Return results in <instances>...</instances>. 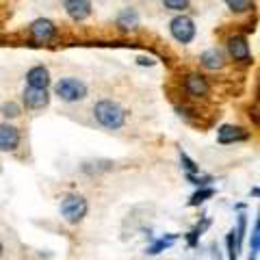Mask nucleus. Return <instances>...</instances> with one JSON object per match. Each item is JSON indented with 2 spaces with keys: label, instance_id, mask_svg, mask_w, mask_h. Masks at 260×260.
Segmentation results:
<instances>
[{
  "label": "nucleus",
  "instance_id": "obj_7",
  "mask_svg": "<svg viewBox=\"0 0 260 260\" xmlns=\"http://www.w3.org/2000/svg\"><path fill=\"white\" fill-rule=\"evenodd\" d=\"M249 139V133L243 130L241 126H230L225 124L217 130V141L221 145H230V143H237V141H247Z\"/></svg>",
  "mask_w": 260,
  "mask_h": 260
},
{
  "label": "nucleus",
  "instance_id": "obj_21",
  "mask_svg": "<svg viewBox=\"0 0 260 260\" xmlns=\"http://www.w3.org/2000/svg\"><path fill=\"white\" fill-rule=\"evenodd\" d=\"M0 111H3V115H5V117H11V119L20 115V107H18L15 102H5Z\"/></svg>",
  "mask_w": 260,
  "mask_h": 260
},
{
  "label": "nucleus",
  "instance_id": "obj_16",
  "mask_svg": "<svg viewBox=\"0 0 260 260\" xmlns=\"http://www.w3.org/2000/svg\"><path fill=\"white\" fill-rule=\"evenodd\" d=\"M174 241H176V234H169V237L167 239H158L156 243H154V245L148 249V254H160V251L162 249H167V247H172L174 245Z\"/></svg>",
  "mask_w": 260,
  "mask_h": 260
},
{
  "label": "nucleus",
  "instance_id": "obj_15",
  "mask_svg": "<svg viewBox=\"0 0 260 260\" xmlns=\"http://www.w3.org/2000/svg\"><path fill=\"white\" fill-rule=\"evenodd\" d=\"M228 5V9H232L234 13H245L251 9V5H254V0H223Z\"/></svg>",
  "mask_w": 260,
  "mask_h": 260
},
{
  "label": "nucleus",
  "instance_id": "obj_4",
  "mask_svg": "<svg viewBox=\"0 0 260 260\" xmlns=\"http://www.w3.org/2000/svg\"><path fill=\"white\" fill-rule=\"evenodd\" d=\"M169 32H172V37L178 44H189L195 37V24H193V20L189 18V15L180 13L169 22Z\"/></svg>",
  "mask_w": 260,
  "mask_h": 260
},
{
  "label": "nucleus",
  "instance_id": "obj_17",
  "mask_svg": "<svg viewBox=\"0 0 260 260\" xmlns=\"http://www.w3.org/2000/svg\"><path fill=\"white\" fill-rule=\"evenodd\" d=\"M228 247H230V260H237L239 258V251H241V245L237 241V234H234V230L228 234Z\"/></svg>",
  "mask_w": 260,
  "mask_h": 260
},
{
  "label": "nucleus",
  "instance_id": "obj_20",
  "mask_svg": "<svg viewBox=\"0 0 260 260\" xmlns=\"http://www.w3.org/2000/svg\"><path fill=\"white\" fill-rule=\"evenodd\" d=\"M260 251V223H254V232H251V256H258Z\"/></svg>",
  "mask_w": 260,
  "mask_h": 260
},
{
  "label": "nucleus",
  "instance_id": "obj_9",
  "mask_svg": "<svg viewBox=\"0 0 260 260\" xmlns=\"http://www.w3.org/2000/svg\"><path fill=\"white\" fill-rule=\"evenodd\" d=\"M184 89H186V93H189L191 98H204V95H208L210 85L202 74L193 72V74H189L184 78Z\"/></svg>",
  "mask_w": 260,
  "mask_h": 260
},
{
  "label": "nucleus",
  "instance_id": "obj_19",
  "mask_svg": "<svg viewBox=\"0 0 260 260\" xmlns=\"http://www.w3.org/2000/svg\"><path fill=\"white\" fill-rule=\"evenodd\" d=\"M162 5L172 11H184V9H189L191 0H162Z\"/></svg>",
  "mask_w": 260,
  "mask_h": 260
},
{
  "label": "nucleus",
  "instance_id": "obj_10",
  "mask_svg": "<svg viewBox=\"0 0 260 260\" xmlns=\"http://www.w3.org/2000/svg\"><path fill=\"white\" fill-rule=\"evenodd\" d=\"M48 102H50V95H48L46 89L28 87L26 91H24V104H26V109H30V111L44 109V107H48Z\"/></svg>",
  "mask_w": 260,
  "mask_h": 260
},
{
  "label": "nucleus",
  "instance_id": "obj_5",
  "mask_svg": "<svg viewBox=\"0 0 260 260\" xmlns=\"http://www.w3.org/2000/svg\"><path fill=\"white\" fill-rule=\"evenodd\" d=\"M30 37H32V42L39 44V46L50 44L52 39L56 37V26H54V22L46 20V18L35 20V22L30 24Z\"/></svg>",
  "mask_w": 260,
  "mask_h": 260
},
{
  "label": "nucleus",
  "instance_id": "obj_13",
  "mask_svg": "<svg viewBox=\"0 0 260 260\" xmlns=\"http://www.w3.org/2000/svg\"><path fill=\"white\" fill-rule=\"evenodd\" d=\"M117 28L124 30V32H130V30H137L139 28V13L133 7L124 9L119 15H117Z\"/></svg>",
  "mask_w": 260,
  "mask_h": 260
},
{
  "label": "nucleus",
  "instance_id": "obj_11",
  "mask_svg": "<svg viewBox=\"0 0 260 260\" xmlns=\"http://www.w3.org/2000/svg\"><path fill=\"white\" fill-rule=\"evenodd\" d=\"M65 11L72 20L83 22L91 15V3L89 0H65Z\"/></svg>",
  "mask_w": 260,
  "mask_h": 260
},
{
  "label": "nucleus",
  "instance_id": "obj_3",
  "mask_svg": "<svg viewBox=\"0 0 260 260\" xmlns=\"http://www.w3.org/2000/svg\"><path fill=\"white\" fill-rule=\"evenodd\" d=\"M54 93L61 98L63 102H78L87 95V85L78 78H61L54 85Z\"/></svg>",
  "mask_w": 260,
  "mask_h": 260
},
{
  "label": "nucleus",
  "instance_id": "obj_12",
  "mask_svg": "<svg viewBox=\"0 0 260 260\" xmlns=\"http://www.w3.org/2000/svg\"><path fill=\"white\" fill-rule=\"evenodd\" d=\"M26 83L32 89H48V85H50V72H48L44 65H37V68L28 70Z\"/></svg>",
  "mask_w": 260,
  "mask_h": 260
},
{
  "label": "nucleus",
  "instance_id": "obj_2",
  "mask_svg": "<svg viewBox=\"0 0 260 260\" xmlns=\"http://www.w3.org/2000/svg\"><path fill=\"white\" fill-rule=\"evenodd\" d=\"M87 210H89V206H87V200L83 195H65L63 202H61V215L68 223L83 221Z\"/></svg>",
  "mask_w": 260,
  "mask_h": 260
},
{
  "label": "nucleus",
  "instance_id": "obj_6",
  "mask_svg": "<svg viewBox=\"0 0 260 260\" xmlns=\"http://www.w3.org/2000/svg\"><path fill=\"white\" fill-rule=\"evenodd\" d=\"M228 52H230V56L234 61H239L243 65L251 63V52H249V44L247 39L243 35H232L230 39H228Z\"/></svg>",
  "mask_w": 260,
  "mask_h": 260
},
{
  "label": "nucleus",
  "instance_id": "obj_8",
  "mask_svg": "<svg viewBox=\"0 0 260 260\" xmlns=\"http://www.w3.org/2000/svg\"><path fill=\"white\" fill-rule=\"evenodd\" d=\"M20 145V130L11 124H0V152H13Z\"/></svg>",
  "mask_w": 260,
  "mask_h": 260
},
{
  "label": "nucleus",
  "instance_id": "obj_25",
  "mask_svg": "<svg viewBox=\"0 0 260 260\" xmlns=\"http://www.w3.org/2000/svg\"><path fill=\"white\" fill-rule=\"evenodd\" d=\"M249 260H256V256H249Z\"/></svg>",
  "mask_w": 260,
  "mask_h": 260
},
{
  "label": "nucleus",
  "instance_id": "obj_18",
  "mask_svg": "<svg viewBox=\"0 0 260 260\" xmlns=\"http://www.w3.org/2000/svg\"><path fill=\"white\" fill-rule=\"evenodd\" d=\"M213 195H215V191H213V189H202V191H198V193L193 195L189 204H191V206H200L202 202H206L208 198H213Z\"/></svg>",
  "mask_w": 260,
  "mask_h": 260
},
{
  "label": "nucleus",
  "instance_id": "obj_23",
  "mask_svg": "<svg viewBox=\"0 0 260 260\" xmlns=\"http://www.w3.org/2000/svg\"><path fill=\"white\" fill-rule=\"evenodd\" d=\"M137 61H139V65H154V61L150 59V56H139Z\"/></svg>",
  "mask_w": 260,
  "mask_h": 260
},
{
  "label": "nucleus",
  "instance_id": "obj_1",
  "mask_svg": "<svg viewBox=\"0 0 260 260\" xmlns=\"http://www.w3.org/2000/svg\"><path fill=\"white\" fill-rule=\"evenodd\" d=\"M93 115L98 119V124H102L104 128H109V130H117V128L124 126V121H126L124 109H121L117 102H113V100H100L93 107Z\"/></svg>",
  "mask_w": 260,
  "mask_h": 260
},
{
  "label": "nucleus",
  "instance_id": "obj_14",
  "mask_svg": "<svg viewBox=\"0 0 260 260\" xmlns=\"http://www.w3.org/2000/svg\"><path fill=\"white\" fill-rule=\"evenodd\" d=\"M200 63H202V68H206V70H210V72H217V70L223 68V54L219 52L217 48H210V50L202 52Z\"/></svg>",
  "mask_w": 260,
  "mask_h": 260
},
{
  "label": "nucleus",
  "instance_id": "obj_24",
  "mask_svg": "<svg viewBox=\"0 0 260 260\" xmlns=\"http://www.w3.org/2000/svg\"><path fill=\"white\" fill-rule=\"evenodd\" d=\"M0 256H3V243H0Z\"/></svg>",
  "mask_w": 260,
  "mask_h": 260
},
{
  "label": "nucleus",
  "instance_id": "obj_22",
  "mask_svg": "<svg viewBox=\"0 0 260 260\" xmlns=\"http://www.w3.org/2000/svg\"><path fill=\"white\" fill-rule=\"evenodd\" d=\"M180 160H182V167H184L189 174H195V172H198V169H200L198 165H195V160H191V158L186 156L184 152H180Z\"/></svg>",
  "mask_w": 260,
  "mask_h": 260
}]
</instances>
